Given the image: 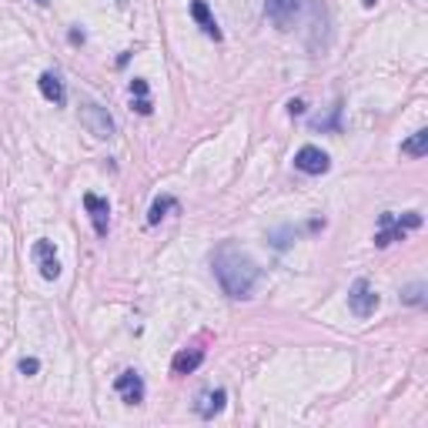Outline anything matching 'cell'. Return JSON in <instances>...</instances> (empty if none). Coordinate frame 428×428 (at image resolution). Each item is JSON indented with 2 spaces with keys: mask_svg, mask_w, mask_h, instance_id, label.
I'll return each instance as SVG.
<instances>
[{
  "mask_svg": "<svg viewBox=\"0 0 428 428\" xmlns=\"http://www.w3.org/2000/svg\"><path fill=\"white\" fill-rule=\"evenodd\" d=\"M211 268L218 281H221V291L227 298H251L254 285L261 278V268L248 251H241L234 241H225L211 258Z\"/></svg>",
  "mask_w": 428,
  "mask_h": 428,
  "instance_id": "cell-1",
  "label": "cell"
},
{
  "mask_svg": "<svg viewBox=\"0 0 428 428\" xmlns=\"http://www.w3.org/2000/svg\"><path fill=\"white\" fill-rule=\"evenodd\" d=\"M422 227V214L408 211L405 218H395L391 211L381 214V231L375 234V248H388L391 241H405V231H415Z\"/></svg>",
  "mask_w": 428,
  "mask_h": 428,
  "instance_id": "cell-2",
  "label": "cell"
},
{
  "mask_svg": "<svg viewBox=\"0 0 428 428\" xmlns=\"http://www.w3.org/2000/svg\"><path fill=\"white\" fill-rule=\"evenodd\" d=\"M81 124L88 127V134H94L97 141L114 138V117L107 107H101V104H94V101L84 104V107H81Z\"/></svg>",
  "mask_w": 428,
  "mask_h": 428,
  "instance_id": "cell-3",
  "label": "cell"
},
{
  "mask_svg": "<svg viewBox=\"0 0 428 428\" xmlns=\"http://www.w3.org/2000/svg\"><path fill=\"white\" fill-rule=\"evenodd\" d=\"M378 302H381V298L375 295V288L368 285L365 278H358V281L352 285V291H348V308H352V315H358V318L375 315Z\"/></svg>",
  "mask_w": 428,
  "mask_h": 428,
  "instance_id": "cell-4",
  "label": "cell"
},
{
  "mask_svg": "<svg viewBox=\"0 0 428 428\" xmlns=\"http://www.w3.org/2000/svg\"><path fill=\"white\" fill-rule=\"evenodd\" d=\"M295 167L302 174H325L328 167H331V157L321 148H315V144H304L302 151L295 154Z\"/></svg>",
  "mask_w": 428,
  "mask_h": 428,
  "instance_id": "cell-5",
  "label": "cell"
},
{
  "mask_svg": "<svg viewBox=\"0 0 428 428\" xmlns=\"http://www.w3.org/2000/svg\"><path fill=\"white\" fill-rule=\"evenodd\" d=\"M84 208L90 214V225L97 231V238H107V227H111V204L104 201L101 194H84Z\"/></svg>",
  "mask_w": 428,
  "mask_h": 428,
  "instance_id": "cell-6",
  "label": "cell"
},
{
  "mask_svg": "<svg viewBox=\"0 0 428 428\" xmlns=\"http://www.w3.org/2000/svg\"><path fill=\"white\" fill-rule=\"evenodd\" d=\"M114 388H117V395H121L127 405H141V402H144V378H141L134 368L121 371L117 381H114Z\"/></svg>",
  "mask_w": 428,
  "mask_h": 428,
  "instance_id": "cell-7",
  "label": "cell"
},
{
  "mask_svg": "<svg viewBox=\"0 0 428 428\" xmlns=\"http://www.w3.org/2000/svg\"><path fill=\"white\" fill-rule=\"evenodd\" d=\"M298 11H302V0H265V13L281 27V30H288V27L295 24Z\"/></svg>",
  "mask_w": 428,
  "mask_h": 428,
  "instance_id": "cell-8",
  "label": "cell"
},
{
  "mask_svg": "<svg viewBox=\"0 0 428 428\" xmlns=\"http://www.w3.org/2000/svg\"><path fill=\"white\" fill-rule=\"evenodd\" d=\"M34 258L40 261V275L47 278V281H57V278H61V261H57V254H54L51 241H37V244H34Z\"/></svg>",
  "mask_w": 428,
  "mask_h": 428,
  "instance_id": "cell-9",
  "label": "cell"
},
{
  "mask_svg": "<svg viewBox=\"0 0 428 428\" xmlns=\"http://www.w3.org/2000/svg\"><path fill=\"white\" fill-rule=\"evenodd\" d=\"M191 17L198 20V27H201L211 40H221V27L214 20V13L208 11V0H191Z\"/></svg>",
  "mask_w": 428,
  "mask_h": 428,
  "instance_id": "cell-10",
  "label": "cell"
},
{
  "mask_svg": "<svg viewBox=\"0 0 428 428\" xmlns=\"http://www.w3.org/2000/svg\"><path fill=\"white\" fill-rule=\"evenodd\" d=\"M225 402H227V391L225 388H214V391H204L201 398L194 402V412L201 418H214L221 408H225Z\"/></svg>",
  "mask_w": 428,
  "mask_h": 428,
  "instance_id": "cell-11",
  "label": "cell"
},
{
  "mask_svg": "<svg viewBox=\"0 0 428 428\" xmlns=\"http://www.w3.org/2000/svg\"><path fill=\"white\" fill-rule=\"evenodd\" d=\"M37 84H40V94H44V97H47V101H51L54 107H61V104L67 101V90H64L61 77L54 74V71H44Z\"/></svg>",
  "mask_w": 428,
  "mask_h": 428,
  "instance_id": "cell-12",
  "label": "cell"
},
{
  "mask_svg": "<svg viewBox=\"0 0 428 428\" xmlns=\"http://www.w3.org/2000/svg\"><path fill=\"white\" fill-rule=\"evenodd\" d=\"M201 362H204L201 348H194V352H177L174 362H171V371H174V375H191L194 368H201Z\"/></svg>",
  "mask_w": 428,
  "mask_h": 428,
  "instance_id": "cell-13",
  "label": "cell"
},
{
  "mask_svg": "<svg viewBox=\"0 0 428 428\" xmlns=\"http://www.w3.org/2000/svg\"><path fill=\"white\" fill-rule=\"evenodd\" d=\"M402 154H408V157H425L428 154V131H415V134L402 144Z\"/></svg>",
  "mask_w": 428,
  "mask_h": 428,
  "instance_id": "cell-14",
  "label": "cell"
},
{
  "mask_svg": "<svg viewBox=\"0 0 428 428\" xmlns=\"http://www.w3.org/2000/svg\"><path fill=\"white\" fill-rule=\"evenodd\" d=\"M177 208V201L171 198V194H164V198H157V201L151 204V211H148V225H161V218L167 211H174Z\"/></svg>",
  "mask_w": 428,
  "mask_h": 428,
  "instance_id": "cell-15",
  "label": "cell"
},
{
  "mask_svg": "<svg viewBox=\"0 0 428 428\" xmlns=\"http://www.w3.org/2000/svg\"><path fill=\"white\" fill-rule=\"evenodd\" d=\"M425 281H415V285H405L402 288V304H412V308H422L425 304Z\"/></svg>",
  "mask_w": 428,
  "mask_h": 428,
  "instance_id": "cell-16",
  "label": "cell"
},
{
  "mask_svg": "<svg viewBox=\"0 0 428 428\" xmlns=\"http://www.w3.org/2000/svg\"><path fill=\"white\" fill-rule=\"evenodd\" d=\"M338 117H341V104H335L328 117H311V127L315 131H338Z\"/></svg>",
  "mask_w": 428,
  "mask_h": 428,
  "instance_id": "cell-17",
  "label": "cell"
},
{
  "mask_svg": "<svg viewBox=\"0 0 428 428\" xmlns=\"http://www.w3.org/2000/svg\"><path fill=\"white\" fill-rule=\"evenodd\" d=\"M37 371H40L37 358H20V375H37Z\"/></svg>",
  "mask_w": 428,
  "mask_h": 428,
  "instance_id": "cell-18",
  "label": "cell"
},
{
  "mask_svg": "<svg viewBox=\"0 0 428 428\" xmlns=\"http://www.w3.org/2000/svg\"><path fill=\"white\" fill-rule=\"evenodd\" d=\"M131 111H138L141 117H148V114H151L154 107H151V101H148V97H134V104H131Z\"/></svg>",
  "mask_w": 428,
  "mask_h": 428,
  "instance_id": "cell-19",
  "label": "cell"
},
{
  "mask_svg": "<svg viewBox=\"0 0 428 428\" xmlns=\"http://www.w3.org/2000/svg\"><path fill=\"white\" fill-rule=\"evenodd\" d=\"M131 94H134V97H148V81H144V77H134V81H131Z\"/></svg>",
  "mask_w": 428,
  "mask_h": 428,
  "instance_id": "cell-20",
  "label": "cell"
},
{
  "mask_svg": "<svg viewBox=\"0 0 428 428\" xmlns=\"http://www.w3.org/2000/svg\"><path fill=\"white\" fill-rule=\"evenodd\" d=\"M288 114L295 117V114H304V101H288Z\"/></svg>",
  "mask_w": 428,
  "mask_h": 428,
  "instance_id": "cell-21",
  "label": "cell"
},
{
  "mask_svg": "<svg viewBox=\"0 0 428 428\" xmlns=\"http://www.w3.org/2000/svg\"><path fill=\"white\" fill-rule=\"evenodd\" d=\"M71 44H84V30H71Z\"/></svg>",
  "mask_w": 428,
  "mask_h": 428,
  "instance_id": "cell-22",
  "label": "cell"
},
{
  "mask_svg": "<svg viewBox=\"0 0 428 428\" xmlns=\"http://www.w3.org/2000/svg\"><path fill=\"white\" fill-rule=\"evenodd\" d=\"M362 4H365V7H375V0H362Z\"/></svg>",
  "mask_w": 428,
  "mask_h": 428,
  "instance_id": "cell-23",
  "label": "cell"
},
{
  "mask_svg": "<svg viewBox=\"0 0 428 428\" xmlns=\"http://www.w3.org/2000/svg\"><path fill=\"white\" fill-rule=\"evenodd\" d=\"M37 4H51V0H37Z\"/></svg>",
  "mask_w": 428,
  "mask_h": 428,
  "instance_id": "cell-24",
  "label": "cell"
}]
</instances>
